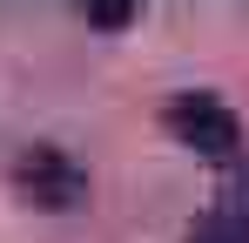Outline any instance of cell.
Segmentation results:
<instances>
[{
	"instance_id": "obj_1",
	"label": "cell",
	"mask_w": 249,
	"mask_h": 243,
	"mask_svg": "<svg viewBox=\"0 0 249 243\" xmlns=\"http://www.w3.org/2000/svg\"><path fill=\"white\" fill-rule=\"evenodd\" d=\"M168 135L182 142V149H196L209 162H243V122L229 101H215V95H175L162 108Z\"/></svg>"
},
{
	"instance_id": "obj_2",
	"label": "cell",
	"mask_w": 249,
	"mask_h": 243,
	"mask_svg": "<svg viewBox=\"0 0 249 243\" xmlns=\"http://www.w3.org/2000/svg\"><path fill=\"white\" fill-rule=\"evenodd\" d=\"M14 182H20V196L41 202V209H68V202H81V196H88L81 162L68 156V149H54V142H34L27 156L14 162Z\"/></svg>"
},
{
	"instance_id": "obj_3",
	"label": "cell",
	"mask_w": 249,
	"mask_h": 243,
	"mask_svg": "<svg viewBox=\"0 0 249 243\" xmlns=\"http://www.w3.org/2000/svg\"><path fill=\"white\" fill-rule=\"evenodd\" d=\"M182 243H249V162L229 169V182L209 196V209L189 223Z\"/></svg>"
},
{
	"instance_id": "obj_4",
	"label": "cell",
	"mask_w": 249,
	"mask_h": 243,
	"mask_svg": "<svg viewBox=\"0 0 249 243\" xmlns=\"http://www.w3.org/2000/svg\"><path fill=\"white\" fill-rule=\"evenodd\" d=\"M88 20H94V27H128L135 7H88Z\"/></svg>"
}]
</instances>
